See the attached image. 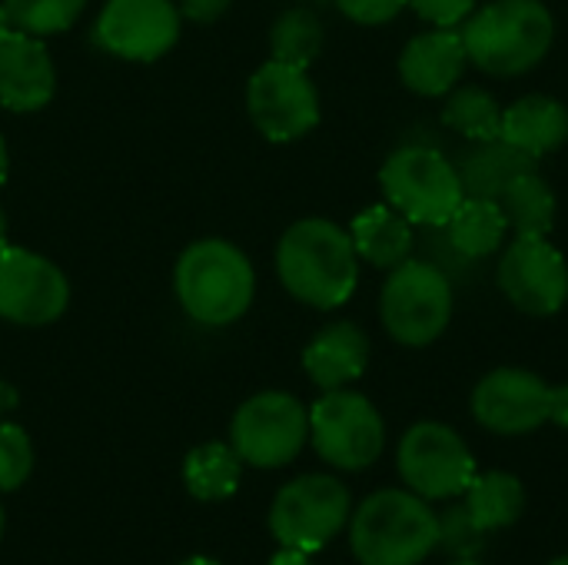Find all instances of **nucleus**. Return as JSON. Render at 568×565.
<instances>
[{
  "label": "nucleus",
  "instance_id": "nucleus-20",
  "mask_svg": "<svg viewBox=\"0 0 568 565\" xmlns=\"http://www.w3.org/2000/svg\"><path fill=\"white\" fill-rule=\"evenodd\" d=\"M349 240L363 263H369L376 270H393L413 256L416 226L389 203H376V206H366L349 223Z\"/></svg>",
  "mask_w": 568,
  "mask_h": 565
},
{
  "label": "nucleus",
  "instance_id": "nucleus-13",
  "mask_svg": "<svg viewBox=\"0 0 568 565\" xmlns=\"http://www.w3.org/2000/svg\"><path fill=\"white\" fill-rule=\"evenodd\" d=\"M496 283L526 316H556L568 303V263L549 236H516L499 256Z\"/></svg>",
  "mask_w": 568,
  "mask_h": 565
},
{
  "label": "nucleus",
  "instance_id": "nucleus-23",
  "mask_svg": "<svg viewBox=\"0 0 568 565\" xmlns=\"http://www.w3.org/2000/svg\"><path fill=\"white\" fill-rule=\"evenodd\" d=\"M463 503L486 533H499L519 523L526 509V486L519 476L506 470H486L473 476V483L463 493Z\"/></svg>",
  "mask_w": 568,
  "mask_h": 565
},
{
  "label": "nucleus",
  "instance_id": "nucleus-18",
  "mask_svg": "<svg viewBox=\"0 0 568 565\" xmlns=\"http://www.w3.org/2000/svg\"><path fill=\"white\" fill-rule=\"evenodd\" d=\"M369 366V336L353 320H336L323 326L303 350L306 376L323 390H346Z\"/></svg>",
  "mask_w": 568,
  "mask_h": 565
},
{
  "label": "nucleus",
  "instance_id": "nucleus-39",
  "mask_svg": "<svg viewBox=\"0 0 568 565\" xmlns=\"http://www.w3.org/2000/svg\"><path fill=\"white\" fill-rule=\"evenodd\" d=\"M183 565H220V563H213V559H206V556H193V559H186Z\"/></svg>",
  "mask_w": 568,
  "mask_h": 565
},
{
  "label": "nucleus",
  "instance_id": "nucleus-42",
  "mask_svg": "<svg viewBox=\"0 0 568 565\" xmlns=\"http://www.w3.org/2000/svg\"><path fill=\"white\" fill-rule=\"evenodd\" d=\"M0 536H3V506H0Z\"/></svg>",
  "mask_w": 568,
  "mask_h": 565
},
{
  "label": "nucleus",
  "instance_id": "nucleus-12",
  "mask_svg": "<svg viewBox=\"0 0 568 565\" xmlns=\"http://www.w3.org/2000/svg\"><path fill=\"white\" fill-rule=\"evenodd\" d=\"M70 283L63 270L23 246H0V320L13 326H50L67 313Z\"/></svg>",
  "mask_w": 568,
  "mask_h": 565
},
{
  "label": "nucleus",
  "instance_id": "nucleus-33",
  "mask_svg": "<svg viewBox=\"0 0 568 565\" xmlns=\"http://www.w3.org/2000/svg\"><path fill=\"white\" fill-rule=\"evenodd\" d=\"M233 0H176L180 17L193 20V23H213L230 10Z\"/></svg>",
  "mask_w": 568,
  "mask_h": 565
},
{
  "label": "nucleus",
  "instance_id": "nucleus-24",
  "mask_svg": "<svg viewBox=\"0 0 568 565\" xmlns=\"http://www.w3.org/2000/svg\"><path fill=\"white\" fill-rule=\"evenodd\" d=\"M539 163L532 157H526L523 150L509 147L503 137L499 140H486V143H473V150L466 153L459 176H463V190L466 196H486V200H499V193L506 190V183L523 173V170H536Z\"/></svg>",
  "mask_w": 568,
  "mask_h": 565
},
{
  "label": "nucleus",
  "instance_id": "nucleus-16",
  "mask_svg": "<svg viewBox=\"0 0 568 565\" xmlns=\"http://www.w3.org/2000/svg\"><path fill=\"white\" fill-rule=\"evenodd\" d=\"M57 93V67L43 37L13 30L0 43V103L13 113H37Z\"/></svg>",
  "mask_w": 568,
  "mask_h": 565
},
{
  "label": "nucleus",
  "instance_id": "nucleus-15",
  "mask_svg": "<svg viewBox=\"0 0 568 565\" xmlns=\"http://www.w3.org/2000/svg\"><path fill=\"white\" fill-rule=\"evenodd\" d=\"M180 7L173 0H106L97 17V43L120 57L150 63L173 50L180 40Z\"/></svg>",
  "mask_w": 568,
  "mask_h": 565
},
{
  "label": "nucleus",
  "instance_id": "nucleus-31",
  "mask_svg": "<svg viewBox=\"0 0 568 565\" xmlns=\"http://www.w3.org/2000/svg\"><path fill=\"white\" fill-rule=\"evenodd\" d=\"M413 13L429 27H453L459 30L466 17L479 7V0H409Z\"/></svg>",
  "mask_w": 568,
  "mask_h": 565
},
{
  "label": "nucleus",
  "instance_id": "nucleus-9",
  "mask_svg": "<svg viewBox=\"0 0 568 565\" xmlns=\"http://www.w3.org/2000/svg\"><path fill=\"white\" fill-rule=\"evenodd\" d=\"M396 470L406 490L429 503H453L479 473L466 440L453 426L436 420H423L403 433L396 450Z\"/></svg>",
  "mask_w": 568,
  "mask_h": 565
},
{
  "label": "nucleus",
  "instance_id": "nucleus-6",
  "mask_svg": "<svg viewBox=\"0 0 568 565\" xmlns=\"http://www.w3.org/2000/svg\"><path fill=\"white\" fill-rule=\"evenodd\" d=\"M383 196L413 226L439 230L466 200L459 167L446 160L436 147L409 143L386 157L379 170Z\"/></svg>",
  "mask_w": 568,
  "mask_h": 565
},
{
  "label": "nucleus",
  "instance_id": "nucleus-37",
  "mask_svg": "<svg viewBox=\"0 0 568 565\" xmlns=\"http://www.w3.org/2000/svg\"><path fill=\"white\" fill-rule=\"evenodd\" d=\"M7 170H10V153H7V143L0 137V183L7 180Z\"/></svg>",
  "mask_w": 568,
  "mask_h": 565
},
{
  "label": "nucleus",
  "instance_id": "nucleus-27",
  "mask_svg": "<svg viewBox=\"0 0 568 565\" xmlns=\"http://www.w3.org/2000/svg\"><path fill=\"white\" fill-rule=\"evenodd\" d=\"M323 50V20L310 7H290L276 17L270 30V60L310 67Z\"/></svg>",
  "mask_w": 568,
  "mask_h": 565
},
{
  "label": "nucleus",
  "instance_id": "nucleus-17",
  "mask_svg": "<svg viewBox=\"0 0 568 565\" xmlns=\"http://www.w3.org/2000/svg\"><path fill=\"white\" fill-rule=\"evenodd\" d=\"M469 67L463 33L453 27H433L416 33L399 53V80L419 97H446L463 83Z\"/></svg>",
  "mask_w": 568,
  "mask_h": 565
},
{
  "label": "nucleus",
  "instance_id": "nucleus-40",
  "mask_svg": "<svg viewBox=\"0 0 568 565\" xmlns=\"http://www.w3.org/2000/svg\"><path fill=\"white\" fill-rule=\"evenodd\" d=\"M449 565H483V563H479V559H453Z\"/></svg>",
  "mask_w": 568,
  "mask_h": 565
},
{
  "label": "nucleus",
  "instance_id": "nucleus-38",
  "mask_svg": "<svg viewBox=\"0 0 568 565\" xmlns=\"http://www.w3.org/2000/svg\"><path fill=\"white\" fill-rule=\"evenodd\" d=\"M7 243V213H3V206H0V246Z\"/></svg>",
  "mask_w": 568,
  "mask_h": 565
},
{
  "label": "nucleus",
  "instance_id": "nucleus-2",
  "mask_svg": "<svg viewBox=\"0 0 568 565\" xmlns=\"http://www.w3.org/2000/svg\"><path fill=\"white\" fill-rule=\"evenodd\" d=\"M459 33L476 70L509 80L536 70L549 57L556 17L542 0H493L476 7Z\"/></svg>",
  "mask_w": 568,
  "mask_h": 565
},
{
  "label": "nucleus",
  "instance_id": "nucleus-28",
  "mask_svg": "<svg viewBox=\"0 0 568 565\" xmlns=\"http://www.w3.org/2000/svg\"><path fill=\"white\" fill-rule=\"evenodd\" d=\"M3 3L10 10L13 27L33 37L70 30L87 7V0H3Z\"/></svg>",
  "mask_w": 568,
  "mask_h": 565
},
{
  "label": "nucleus",
  "instance_id": "nucleus-30",
  "mask_svg": "<svg viewBox=\"0 0 568 565\" xmlns=\"http://www.w3.org/2000/svg\"><path fill=\"white\" fill-rule=\"evenodd\" d=\"M33 446L27 430L17 423H0V493H13L30 480Z\"/></svg>",
  "mask_w": 568,
  "mask_h": 565
},
{
  "label": "nucleus",
  "instance_id": "nucleus-25",
  "mask_svg": "<svg viewBox=\"0 0 568 565\" xmlns=\"http://www.w3.org/2000/svg\"><path fill=\"white\" fill-rule=\"evenodd\" d=\"M243 460L230 443H203L183 460V483L200 503L230 500L240 490Z\"/></svg>",
  "mask_w": 568,
  "mask_h": 565
},
{
  "label": "nucleus",
  "instance_id": "nucleus-5",
  "mask_svg": "<svg viewBox=\"0 0 568 565\" xmlns=\"http://www.w3.org/2000/svg\"><path fill=\"white\" fill-rule=\"evenodd\" d=\"M383 330L409 350L436 343L453 323V280L433 260L409 256L386 273L379 290Z\"/></svg>",
  "mask_w": 568,
  "mask_h": 565
},
{
  "label": "nucleus",
  "instance_id": "nucleus-14",
  "mask_svg": "<svg viewBox=\"0 0 568 565\" xmlns=\"http://www.w3.org/2000/svg\"><path fill=\"white\" fill-rule=\"evenodd\" d=\"M552 386L519 366H499L486 373L469 400L476 423L496 436H529L549 423Z\"/></svg>",
  "mask_w": 568,
  "mask_h": 565
},
{
  "label": "nucleus",
  "instance_id": "nucleus-41",
  "mask_svg": "<svg viewBox=\"0 0 568 565\" xmlns=\"http://www.w3.org/2000/svg\"><path fill=\"white\" fill-rule=\"evenodd\" d=\"M549 565H568V556H559V559H552Z\"/></svg>",
  "mask_w": 568,
  "mask_h": 565
},
{
  "label": "nucleus",
  "instance_id": "nucleus-1",
  "mask_svg": "<svg viewBox=\"0 0 568 565\" xmlns=\"http://www.w3.org/2000/svg\"><path fill=\"white\" fill-rule=\"evenodd\" d=\"M276 273L293 300L313 310H339L359 286L349 230L326 216L296 220L276 243Z\"/></svg>",
  "mask_w": 568,
  "mask_h": 565
},
{
  "label": "nucleus",
  "instance_id": "nucleus-19",
  "mask_svg": "<svg viewBox=\"0 0 568 565\" xmlns=\"http://www.w3.org/2000/svg\"><path fill=\"white\" fill-rule=\"evenodd\" d=\"M499 137L532 160H542L568 143V107L549 93H526L503 107Z\"/></svg>",
  "mask_w": 568,
  "mask_h": 565
},
{
  "label": "nucleus",
  "instance_id": "nucleus-26",
  "mask_svg": "<svg viewBox=\"0 0 568 565\" xmlns=\"http://www.w3.org/2000/svg\"><path fill=\"white\" fill-rule=\"evenodd\" d=\"M443 123L466 137L469 143H486V140H499L503 130V107L499 100L476 83H459L446 93L443 103Z\"/></svg>",
  "mask_w": 568,
  "mask_h": 565
},
{
  "label": "nucleus",
  "instance_id": "nucleus-4",
  "mask_svg": "<svg viewBox=\"0 0 568 565\" xmlns=\"http://www.w3.org/2000/svg\"><path fill=\"white\" fill-rule=\"evenodd\" d=\"M439 543V516L413 490H379L349 516V549L359 565H423Z\"/></svg>",
  "mask_w": 568,
  "mask_h": 565
},
{
  "label": "nucleus",
  "instance_id": "nucleus-10",
  "mask_svg": "<svg viewBox=\"0 0 568 565\" xmlns=\"http://www.w3.org/2000/svg\"><path fill=\"white\" fill-rule=\"evenodd\" d=\"M306 443H310V410L296 396L280 390L250 396L230 423V446L240 453L246 466L256 470L290 466Z\"/></svg>",
  "mask_w": 568,
  "mask_h": 565
},
{
  "label": "nucleus",
  "instance_id": "nucleus-7",
  "mask_svg": "<svg viewBox=\"0 0 568 565\" xmlns=\"http://www.w3.org/2000/svg\"><path fill=\"white\" fill-rule=\"evenodd\" d=\"M353 516L349 490L329 473H306L286 483L270 506V533L283 549L320 553Z\"/></svg>",
  "mask_w": 568,
  "mask_h": 565
},
{
  "label": "nucleus",
  "instance_id": "nucleus-21",
  "mask_svg": "<svg viewBox=\"0 0 568 565\" xmlns=\"http://www.w3.org/2000/svg\"><path fill=\"white\" fill-rule=\"evenodd\" d=\"M449 250H456L459 260L466 263H479L486 256H493L496 250H503L509 230V220L499 206V200H486V196H466L459 203V210L446 220L443 226Z\"/></svg>",
  "mask_w": 568,
  "mask_h": 565
},
{
  "label": "nucleus",
  "instance_id": "nucleus-29",
  "mask_svg": "<svg viewBox=\"0 0 568 565\" xmlns=\"http://www.w3.org/2000/svg\"><path fill=\"white\" fill-rule=\"evenodd\" d=\"M436 516H439V543H436L439 553H446L449 559H479L483 556L489 533L469 516L466 503H453Z\"/></svg>",
  "mask_w": 568,
  "mask_h": 565
},
{
  "label": "nucleus",
  "instance_id": "nucleus-8",
  "mask_svg": "<svg viewBox=\"0 0 568 565\" xmlns=\"http://www.w3.org/2000/svg\"><path fill=\"white\" fill-rule=\"evenodd\" d=\"M310 443L326 466L359 473L383 456L386 423L363 393L329 390L310 406Z\"/></svg>",
  "mask_w": 568,
  "mask_h": 565
},
{
  "label": "nucleus",
  "instance_id": "nucleus-34",
  "mask_svg": "<svg viewBox=\"0 0 568 565\" xmlns=\"http://www.w3.org/2000/svg\"><path fill=\"white\" fill-rule=\"evenodd\" d=\"M549 423L568 430V383L552 386V400H549Z\"/></svg>",
  "mask_w": 568,
  "mask_h": 565
},
{
  "label": "nucleus",
  "instance_id": "nucleus-35",
  "mask_svg": "<svg viewBox=\"0 0 568 565\" xmlns=\"http://www.w3.org/2000/svg\"><path fill=\"white\" fill-rule=\"evenodd\" d=\"M270 565H316V563L310 559V553H300V549H280V553L270 559Z\"/></svg>",
  "mask_w": 568,
  "mask_h": 565
},
{
  "label": "nucleus",
  "instance_id": "nucleus-36",
  "mask_svg": "<svg viewBox=\"0 0 568 565\" xmlns=\"http://www.w3.org/2000/svg\"><path fill=\"white\" fill-rule=\"evenodd\" d=\"M17 27H13V20H10V10H7V3L0 0V43L13 33Z\"/></svg>",
  "mask_w": 568,
  "mask_h": 565
},
{
  "label": "nucleus",
  "instance_id": "nucleus-32",
  "mask_svg": "<svg viewBox=\"0 0 568 565\" xmlns=\"http://www.w3.org/2000/svg\"><path fill=\"white\" fill-rule=\"evenodd\" d=\"M333 3L343 17H349L353 23H363V27L389 23L409 7V0H333Z\"/></svg>",
  "mask_w": 568,
  "mask_h": 565
},
{
  "label": "nucleus",
  "instance_id": "nucleus-22",
  "mask_svg": "<svg viewBox=\"0 0 568 565\" xmlns=\"http://www.w3.org/2000/svg\"><path fill=\"white\" fill-rule=\"evenodd\" d=\"M499 206L516 236H549L556 226V213H559L556 193L549 180L539 173V167L516 173L499 193Z\"/></svg>",
  "mask_w": 568,
  "mask_h": 565
},
{
  "label": "nucleus",
  "instance_id": "nucleus-11",
  "mask_svg": "<svg viewBox=\"0 0 568 565\" xmlns=\"http://www.w3.org/2000/svg\"><path fill=\"white\" fill-rule=\"evenodd\" d=\"M246 110L270 143H293L320 123V93L303 67L266 60L246 83Z\"/></svg>",
  "mask_w": 568,
  "mask_h": 565
},
{
  "label": "nucleus",
  "instance_id": "nucleus-3",
  "mask_svg": "<svg viewBox=\"0 0 568 565\" xmlns=\"http://www.w3.org/2000/svg\"><path fill=\"white\" fill-rule=\"evenodd\" d=\"M173 290L183 313L200 326L236 323L256 293V273L250 256L220 236L190 243L173 270Z\"/></svg>",
  "mask_w": 568,
  "mask_h": 565
},
{
  "label": "nucleus",
  "instance_id": "nucleus-43",
  "mask_svg": "<svg viewBox=\"0 0 568 565\" xmlns=\"http://www.w3.org/2000/svg\"><path fill=\"white\" fill-rule=\"evenodd\" d=\"M0 406H3V386H0Z\"/></svg>",
  "mask_w": 568,
  "mask_h": 565
}]
</instances>
